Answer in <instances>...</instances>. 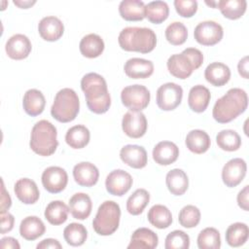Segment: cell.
I'll list each match as a JSON object with an SVG mask.
<instances>
[{
  "label": "cell",
  "instance_id": "6da1fadb",
  "mask_svg": "<svg viewBox=\"0 0 249 249\" xmlns=\"http://www.w3.org/2000/svg\"><path fill=\"white\" fill-rule=\"evenodd\" d=\"M81 89L85 93L89 111L95 114L106 113L111 106V96L105 79L97 73H88L81 80Z\"/></svg>",
  "mask_w": 249,
  "mask_h": 249
},
{
  "label": "cell",
  "instance_id": "7a4b0ae2",
  "mask_svg": "<svg viewBox=\"0 0 249 249\" xmlns=\"http://www.w3.org/2000/svg\"><path fill=\"white\" fill-rule=\"evenodd\" d=\"M248 106V96L244 89H230L214 104L212 116L220 124H227L242 114Z\"/></svg>",
  "mask_w": 249,
  "mask_h": 249
},
{
  "label": "cell",
  "instance_id": "3957f363",
  "mask_svg": "<svg viewBox=\"0 0 249 249\" xmlns=\"http://www.w3.org/2000/svg\"><path fill=\"white\" fill-rule=\"evenodd\" d=\"M120 47L126 52L148 53L157 45V35L148 27H125L118 37Z\"/></svg>",
  "mask_w": 249,
  "mask_h": 249
},
{
  "label": "cell",
  "instance_id": "277c9868",
  "mask_svg": "<svg viewBox=\"0 0 249 249\" xmlns=\"http://www.w3.org/2000/svg\"><path fill=\"white\" fill-rule=\"evenodd\" d=\"M29 146L39 156L49 157L53 155L58 146L55 126L47 120L37 122L31 130Z\"/></svg>",
  "mask_w": 249,
  "mask_h": 249
},
{
  "label": "cell",
  "instance_id": "5b68a950",
  "mask_svg": "<svg viewBox=\"0 0 249 249\" xmlns=\"http://www.w3.org/2000/svg\"><path fill=\"white\" fill-rule=\"evenodd\" d=\"M203 62L202 53L196 48H187L181 53L169 56L166 62L169 73L178 79H187Z\"/></svg>",
  "mask_w": 249,
  "mask_h": 249
},
{
  "label": "cell",
  "instance_id": "8992f818",
  "mask_svg": "<svg viewBox=\"0 0 249 249\" xmlns=\"http://www.w3.org/2000/svg\"><path fill=\"white\" fill-rule=\"evenodd\" d=\"M79 110L80 101L77 93L72 89L64 88L55 94L51 114L60 123H69L76 119Z\"/></svg>",
  "mask_w": 249,
  "mask_h": 249
},
{
  "label": "cell",
  "instance_id": "52a82bcc",
  "mask_svg": "<svg viewBox=\"0 0 249 249\" xmlns=\"http://www.w3.org/2000/svg\"><path fill=\"white\" fill-rule=\"evenodd\" d=\"M121 208L113 200H106L98 207L97 213L92 221L94 231L99 235H111L119 228Z\"/></svg>",
  "mask_w": 249,
  "mask_h": 249
},
{
  "label": "cell",
  "instance_id": "ba28073f",
  "mask_svg": "<svg viewBox=\"0 0 249 249\" xmlns=\"http://www.w3.org/2000/svg\"><path fill=\"white\" fill-rule=\"evenodd\" d=\"M151 94L149 89L142 85H131L123 89L121 92L122 103L132 111L145 109L150 102Z\"/></svg>",
  "mask_w": 249,
  "mask_h": 249
},
{
  "label": "cell",
  "instance_id": "9c48e42d",
  "mask_svg": "<svg viewBox=\"0 0 249 249\" xmlns=\"http://www.w3.org/2000/svg\"><path fill=\"white\" fill-rule=\"evenodd\" d=\"M183 89L175 83H165L157 90V105L163 111H171L178 107L182 101Z\"/></svg>",
  "mask_w": 249,
  "mask_h": 249
},
{
  "label": "cell",
  "instance_id": "30bf717a",
  "mask_svg": "<svg viewBox=\"0 0 249 249\" xmlns=\"http://www.w3.org/2000/svg\"><path fill=\"white\" fill-rule=\"evenodd\" d=\"M224 35L223 27L214 20L199 22L194 31L195 39L203 46H213L219 43Z\"/></svg>",
  "mask_w": 249,
  "mask_h": 249
},
{
  "label": "cell",
  "instance_id": "8fae6325",
  "mask_svg": "<svg viewBox=\"0 0 249 249\" xmlns=\"http://www.w3.org/2000/svg\"><path fill=\"white\" fill-rule=\"evenodd\" d=\"M147 119L141 111H127L122 120L123 131L130 138H140L147 131Z\"/></svg>",
  "mask_w": 249,
  "mask_h": 249
},
{
  "label": "cell",
  "instance_id": "7c38bea8",
  "mask_svg": "<svg viewBox=\"0 0 249 249\" xmlns=\"http://www.w3.org/2000/svg\"><path fill=\"white\" fill-rule=\"evenodd\" d=\"M132 183V177L128 172L123 169H116L107 175L105 187L110 195L122 196L130 190Z\"/></svg>",
  "mask_w": 249,
  "mask_h": 249
},
{
  "label": "cell",
  "instance_id": "4fadbf2b",
  "mask_svg": "<svg viewBox=\"0 0 249 249\" xmlns=\"http://www.w3.org/2000/svg\"><path fill=\"white\" fill-rule=\"evenodd\" d=\"M43 187L51 194H57L62 192L67 183V172L59 166H50L42 173Z\"/></svg>",
  "mask_w": 249,
  "mask_h": 249
},
{
  "label": "cell",
  "instance_id": "5bb4252c",
  "mask_svg": "<svg viewBox=\"0 0 249 249\" xmlns=\"http://www.w3.org/2000/svg\"><path fill=\"white\" fill-rule=\"evenodd\" d=\"M247 165L244 160L234 158L230 160L222 169V180L229 188L236 187L246 175Z\"/></svg>",
  "mask_w": 249,
  "mask_h": 249
},
{
  "label": "cell",
  "instance_id": "9a60e30c",
  "mask_svg": "<svg viewBox=\"0 0 249 249\" xmlns=\"http://www.w3.org/2000/svg\"><path fill=\"white\" fill-rule=\"evenodd\" d=\"M32 49V45L27 36L23 34H15L11 36L5 46L8 56L12 59L20 60L26 58Z\"/></svg>",
  "mask_w": 249,
  "mask_h": 249
},
{
  "label": "cell",
  "instance_id": "2e32d148",
  "mask_svg": "<svg viewBox=\"0 0 249 249\" xmlns=\"http://www.w3.org/2000/svg\"><path fill=\"white\" fill-rule=\"evenodd\" d=\"M121 160L128 166L136 169L147 165L148 156L144 147L139 145H125L120 151Z\"/></svg>",
  "mask_w": 249,
  "mask_h": 249
},
{
  "label": "cell",
  "instance_id": "e0dca14e",
  "mask_svg": "<svg viewBox=\"0 0 249 249\" xmlns=\"http://www.w3.org/2000/svg\"><path fill=\"white\" fill-rule=\"evenodd\" d=\"M73 177L78 185L83 187H92L98 181L99 171L93 163L82 161L74 166Z\"/></svg>",
  "mask_w": 249,
  "mask_h": 249
},
{
  "label": "cell",
  "instance_id": "ac0fdd59",
  "mask_svg": "<svg viewBox=\"0 0 249 249\" xmlns=\"http://www.w3.org/2000/svg\"><path fill=\"white\" fill-rule=\"evenodd\" d=\"M38 31L40 36L49 42L57 41L64 32V25L62 21L53 16L43 18L38 24Z\"/></svg>",
  "mask_w": 249,
  "mask_h": 249
},
{
  "label": "cell",
  "instance_id": "d6986e66",
  "mask_svg": "<svg viewBox=\"0 0 249 249\" xmlns=\"http://www.w3.org/2000/svg\"><path fill=\"white\" fill-rule=\"evenodd\" d=\"M124 73L131 79H146L154 72V64L151 60L133 57L128 59L124 66Z\"/></svg>",
  "mask_w": 249,
  "mask_h": 249
},
{
  "label": "cell",
  "instance_id": "ffe728a7",
  "mask_svg": "<svg viewBox=\"0 0 249 249\" xmlns=\"http://www.w3.org/2000/svg\"><path fill=\"white\" fill-rule=\"evenodd\" d=\"M179 148L171 141H160L153 149V159L160 165H169L176 161Z\"/></svg>",
  "mask_w": 249,
  "mask_h": 249
},
{
  "label": "cell",
  "instance_id": "44dd1931",
  "mask_svg": "<svg viewBox=\"0 0 249 249\" xmlns=\"http://www.w3.org/2000/svg\"><path fill=\"white\" fill-rule=\"evenodd\" d=\"M14 191L17 197L24 204H33L40 196L36 183L29 178L18 179L15 184Z\"/></svg>",
  "mask_w": 249,
  "mask_h": 249
},
{
  "label": "cell",
  "instance_id": "7402d4cb",
  "mask_svg": "<svg viewBox=\"0 0 249 249\" xmlns=\"http://www.w3.org/2000/svg\"><path fill=\"white\" fill-rule=\"evenodd\" d=\"M159 244V237L148 228H139L131 234L128 249H154Z\"/></svg>",
  "mask_w": 249,
  "mask_h": 249
},
{
  "label": "cell",
  "instance_id": "603a6c76",
  "mask_svg": "<svg viewBox=\"0 0 249 249\" xmlns=\"http://www.w3.org/2000/svg\"><path fill=\"white\" fill-rule=\"evenodd\" d=\"M92 209V202L89 195L85 193H77L69 199V212L78 220L87 219Z\"/></svg>",
  "mask_w": 249,
  "mask_h": 249
},
{
  "label": "cell",
  "instance_id": "cb8c5ba5",
  "mask_svg": "<svg viewBox=\"0 0 249 249\" xmlns=\"http://www.w3.org/2000/svg\"><path fill=\"white\" fill-rule=\"evenodd\" d=\"M210 98L211 94L209 89L202 85H196L189 91L188 104L192 111L196 113H202L207 108Z\"/></svg>",
  "mask_w": 249,
  "mask_h": 249
},
{
  "label": "cell",
  "instance_id": "d4e9b609",
  "mask_svg": "<svg viewBox=\"0 0 249 249\" xmlns=\"http://www.w3.org/2000/svg\"><path fill=\"white\" fill-rule=\"evenodd\" d=\"M204 77L211 85L215 87H222L230 81L231 70L228 65L222 62H212L205 68Z\"/></svg>",
  "mask_w": 249,
  "mask_h": 249
},
{
  "label": "cell",
  "instance_id": "484cf974",
  "mask_svg": "<svg viewBox=\"0 0 249 249\" xmlns=\"http://www.w3.org/2000/svg\"><path fill=\"white\" fill-rule=\"evenodd\" d=\"M46 99L44 94L36 89H28L22 99V106L25 113L31 117H36L45 109Z\"/></svg>",
  "mask_w": 249,
  "mask_h": 249
},
{
  "label": "cell",
  "instance_id": "4316f807",
  "mask_svg": "<svg viewBox=\"0 0 249 249\" xmlns=\"http://www.w3.org/2000/svg\"><path fill=\"white\" fill-rule=\"evenodd\" d=\"M46 227L37 216L25 217L19 225V233L26 240H35L45 233Z\"/></svg>",
  "mask_w": 249,
  "mask_h": 249
},
{
  "label": "cell",
  "instance_id": "83f0119b",
  "mask_svg": "<svg viewBox=\"0 0 249 249\" xmlns=\"http://www.w3.org/2000/svg\"><path fill=\"white\" fill-rule=\"evenodd\" d=\"M121 17L127 21H139L145 18V4L140 0H123L119 5Z\"/></svg>",
  "mask_w": 249,
  "mask_h": 249
},
{
  "label": "cell",
  "instance_id": "f1b7e54d",
  "mask_svg": "<svg viewBox=\"0 0 249 249\" xmlns=\"http://www.w3.org/2000/svg\"><path fill=\"white\" fill-rule=\"evenodd\" d=\"M165 183L168 191L174 196H182L188 190L189 179L185 171L174 168L166 174Z\"/></svg>",
  "mask_w": 249,
  "mask_h": 249
},
{
  "label": "cell",
  "instance_id": "f546056e",
  "mask_svg": "<svg viewBox=\"0 0 249 249\" xmlns=\"http://www.w3.org/2000/svg\"><path fill=\"white\" fill-rule=\"evenodd\" d=\"M187 148L195 154H203L205 153L211 145L209 135L201 129L191 130L185 140Z\"/></svg>",
  "mask_w": 249,
  "mask_h": 249
},
{
  "label": "cell",
  "instance_id": "4dcf8cb0",
  "mask_svg": "<svg viewBox=\"0 0 249 249\" xmlns=\"http://www.w3.org/2000/svg\"><path fill=\"white\" fill-rule=\"evenodd\" d=\"M79 48L84 56L88 58H94L103 53L104 42L99 35L90 33L82 38Z\"/></svg>",
  "mask_w": 249,
  "mask_h": 249
},
{
  "label": "cell",
  "instance_id": "1f68e13d",
  "mask_svg": "<svg viewBox=\"0 0 249 249\" xmlns=\"http://www.w3.org/2000/svg\"><path fill=\"white\" fill-rule=\"evenodd\" d=\"M89 130L83 124H77L70 127L65 134L67 145L73 149H82L86 147L89 142Z\"/></svg>",
  "mask_w": 249,
  "mask_h": 249
},
{
  "label": "cell",
  "instance_id": "d6a6232c",
  "mask_svg": "<svg viewBox=\"0 0 249 249\" xmlns=\"http://www.w3.org/2000/svg\"><path fill=\"white\" fill-rule=\"evenodd\" d=\"M69 207L61 200H53L50 202L45 209V218L53 225L58 226L63 224L68 217Z\"/></svg>",
  "mask_w": 249,
  "mask_h": 249
},
{
  "label": "cell",
  "instance_id": "836d02e7",
  "mask_svg": "<svg viewBox=\"0 0 249 249\" xmlns=\"http://www.w3.org/2000/svg\"><path fill=\"white\" fill-rule=\"evenodd\" d=\"M151 225L158 229H166L172 223V215L170 210L162 204H155L152 206L147 215Z\"/></svg>",
  "mask_w": 249,
  "mask_h": 249
},
{
  "label": "cell",
  "instance_id": "e575fe53",
  "mask_svg": "<svg viewBox=\"0 0 249 249\" xmlns=\"http://www.w3.org/2000/svg\"><path fill=\"white\" fill-rule=\"evenodd\" d=\"M226 241L231 247H239L243 245L249 236L248 226L244 223H233L226 231Z\"/></svg>",
  "mask_w": 249,
  "mask_h": 249
},
{
  "label": "cell",
  "instance_id": "d590c367",
  "mask_svg": "<svg viewBox=\"0 0 249 249\" xmlns=\"http://www.w3.org/2000/svg\"><path fill=\"white\" fill-rule=\"evenodd\" d=\"M217 7L223 16L229 19H237L241 18L247 8L245 0H220Z\"/></svg>",
  "mask_w": 249,
  "mask_h": 249
},
{
  "label": "cell",
  "instance_id": "8d00e7d4",
  "mask_svg": "<svg viewBox=\"0 0 249 249\" xmlns=\"http://www.w3.org/2000/svg\"><path fill=\"white\" fill-rule=\"evenodd\" d=\"M169 15V8L164 1H152L145 5V18L149 21L159 24L163 22Z\"/></svg>",
  "mask_w": 249,
  "mask_h": 249
},
{
  "label": "cell",
  "instance_id": "74e56055",
  "mask_svg": "<svg viewBox=\"0 0 249 249\" xmlns=\"http://www.w3.org/2000/svg\"><path fill=\"white\" fill-rule=\"evenodd\" d=\"M150 201V194L145 189H137L127 198L126 210L131 215H139Z\"/></svg>",
  "mask_w": 249,
  "mask_h": 249
},
{
  "label": "cell",
  "instance_id": "f35d334b",
  "mask_svg": "<svg viewBox=\"0 0 249 249\" xmlns=\"http://www.w3.org/2000/svg\"><path fill=\"white\" fill-rule=\"evenodd\" d=\"M216 142L219 148L224 151L233 152L240 148L241 138L239 134L232 129H223L216 135Z\"/></svg>",
  "mask_w": 249,
  "mask_h": 249
},
{
  "label": "cell",
  "instance_id": "ab89813d",
  "mask_svg": "<svg viewBox=\"0 0 249 249\" xmlns=\"http://www.w3.org/2000/svg\"><path fill=\"white\" fill-rule=\"evenodd\" d=\"M63 236L67 244L71 246H81L87 239L88 231L82 224L71 223L65 227Z\"/></svg>",
  "mask_w": 249,
  "mask_h": 249
},
{
  "label": "cell",
  "instance_id": "60d3db41",
  "mask_svg": "<svg viewBox=\"0 0 249 249\" xmlns=\"http://www.w3.org/2000/svg\"><path fill=\"white\" fill-rule=\"evenodd\" d=\"M197 247L199 249H219L221 247V236L215 228H205L197 236Z\"/></svg>",
  "mask_w": 249,
  "mask_h": 249
},
{
  "label": "cell",
  "instance_id": "b9f144b4",
  "mask_svg": "<svg viewBox=\"0 0 249 249\" xmlns=\"http://www.w3.org/2000/svg\"><path fill=\"white\" fill-rule=\"evenodd\" d=\"M188 37V29L184 23L174 21L165 29V38L171 45L179 46L186 42Z\"/></svg>",
  "mask_w": 249,
  "mask_h": 249
},
{
  "label": "cell",
  "instance_id": "7bdbcfd3",
  "mask_svg": "<svg viewBox=\"0 0 249 249\" xmlns=\"http://www.w3.org/2000/svg\"><path fill=\"white\" fill-rule=\"evenodd\" d=\"M178 221L184 228H195L200 221V211L195 205H186L180 210Z\"/></svg>",
  "mask_w": 249,
  "mask_h": 249
},
{
  "label": "cell",
  "instance_id": "ee69618b",
  "mask_svg": "<svg viewBox=\"0 0 249 249\" xmlns=\"http://www.w3.org/2000/svg\"><path fill=\"white\" fill-rule=\"evenodd\" d=\"M164 247L165 249H188L190 247V237L183 231H173L165 237Z\"/></svg>",
  "mask_w": 249,
  "mask_h": 249
},
{
  "label": "cell",
  "instance_id": "f6af8a7d",
  "mask_svg": "<svg viewBox=\"0 0 249 249\" xmlns=\"http://www.w3.org/2000/svg\"><path fill=\"white\" fill-rule=\"evenodd\" d=\"M174 7L179 16L191 18L197 11V2L196 0H175Z\"/></svg>",
  "mask_w": 249,
  "mask_h": 249
},
{
  "label": "cell",
  "instance_id": "bcb514c9",
  "mask_svg": "<svg viewBox=\"0 0 249 249\" xmlns=\"http://www.w3.org/2000/svg\"><path fill=\"white\" fill-rule=\"evenodd\" d=\"M14 222H15V218L12 214H10L9 212L1 213V230H0L1 233L4 234L12 231L14 227Z\"/></svg>",
  "mask_w": 249,
  "mask_h": 249
},
{
  "label": "cell",
  "instance_id": "7dc6e473",
  "mask_svg": "<svg viewBox=\"0 0 249 249\" xmlns=\"http://www.w3.org/2000/svg\"><path fill=\"white\" fill-rule=\"evenodd\" d=\"M248 196H249V186L246 185V186L238 193L237 197H236L238 206H239L241 209L245 210V211H248V209H249V206H248V204H249V202H248Z\"/></svg>",
  "mask_w": 249,
  "mask_h": 249
},
{
  "label": "cell",
  "instance_id": "c3c4849f",
  "mask_svg": "<svg viewBox=\"0 0 249 249\" xmlns=\"http://www.w3.org/2000/svg\"><path fill=\"white\" fill-rule=\"evenodd\" d=\"M37 249H61L62 246L58 240L53 238H46L37 244Z\"/></svg>",
  "mask_w": 249,
  "mask_h": 249
},
{
  "label": "cell",
  "instance_id": "681fc988",
  "mask_svg": "<svg viewBox=\"0 0 249 249\" xmlns=\"http://www.w3.org/2000/svg\"><path fill=\"white\" fill-rule=\"evenodd\" d=\"M12 205V200L9 196V193L6 192L4 182L2 181V196H1V211L0 213L7 212V210L11 207Z\"/></svg>",
  "mask_w": 249,
  "mask_h": 249
},
{
  "label": "cell",
  "instance_id": "f907efd6",
  "mask_svg": "<svg viewBox=\"0 0 249 249\" xmlns=\"http://www.w3.org/2000/svg\"><path fill=\"white\" fill-rule=\"evenodd\" d=\"M0 247L2 249H6V248H8V249H19L20 245H19L18 241L16 238L7 236V237H3L0 240Z\"/></svg>",
  "mask_w": 249,
  "mask_h": 249
},
{
  "label": "cell",
  "instance_id": "816d5d0a",
  "mask_svg": "<svg viewBox=\"0 0 249 249\" xmlns=\"http://www.w3.org/2000/svg\"><path fill=\"white\" fill-rule=\"evenodd\" d=\"M237 69H238L239 75L242 78L248 79V56L247 55L239 60L237 64Z\"/></svg>",
  "mask_w": 249,
  "mask_h": 249
},
{
  "label": "cell",
  "instance_id": "f5cc1de1",
  "mask_svg": "<svg viewBox=\"0 0 249 249\" xmlns=\"http://www.w3.org/2000/svg\"><path fill=\"white\" fill-rule=\"evenodd\" d=\"M35 3H36L35 0H33V1L15 0V1H14V4H15L16 6H18V8H21V9H28V8H30L31 6H33Z\"/></svg>",
  "mask_w": 249,
  "mask_h": 249
},
{
  "label": "cell",
  "instance_id": "db71d44e",
  "mask_svg": "<svg viewBox=\"0 0 249 249\" xmlns=\"http://www.w3.org/2000/svg\"><path fill=\"white\" fill-rule=\"evenodd\" d=\"M205 3H206L207 5H209V6H212L213 8H216V7H217V4H218V2H216V1H215V2H208V1H206Z\"/></svg>",
  "mask_w": 249,
  "mask_h": 249
}]
</instances>
